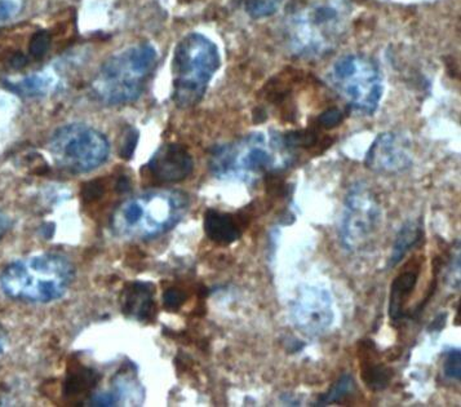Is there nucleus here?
Instances as JSON below:
<instances>
[{
	"label": "nucleus",
	"mask_w": 461,
	"mask_h": 407,
	"mask_svg": "<svg viewBox=\"0 0 461 407\" xmlns=\"http://www.w3.org/2000/svg\"><path fill=\"white\" fill-rule=\"evenodd\" d=\"M352 0H293L285 20L288 49L302 59L334 52L349 31Z\"/></svg>",
	"instance_id": "obj_1"
},
{
	"label": "nucleus",
	"mask_w": 461,
	"mask_h": 407,
	"mask_svg": "<svg viewBox=\"0 0 461 407\" xmlns=\"http://www.w3.org/2000/svg\"><path fill=\"white\" fill-rule=\"evenodd\" d=\"M76 279V267L61 254L32 255L12 261L0 272V290L28 304H49L64 298Z\"/></svg>",
	"instance_id": "obj_2"
},
{
	"label": "nucleus",
	"mask_w": 461,
	"mask_h": 407,
	"mask_svg": "<svg viewBox=\"0 0 461 407\" xmlns=\"http://www.w3.org/2000/svg\"><path fill=\"white\" fill-rule=\"evenodd\" d=\"M189 197L181 190H149L122 202L110 227L119 239L148 240L172 231L189 210Z\"/></svg>",
	"instance_id": "obj_3"
},
{
	"label": "nucleus",
	"mask_w": 461,
	"mask_h": 407,
	"mask_svg": "<svg viewBox=\"0 0 461 407\" xmlns=\"http://www.w3.org/2000/svg\"><path fill=\"white\" fill-rule=\"evenodd\" d=\"M293 153L282 144L281 135L261 132L217 145L211 150L210 169L220 180L252 184L276 169L290 165Z\"/></svg>",
	"instance_id": "obj_4"
},
{
	"label": "nucleus",
	"mask_w": 461,
	"mask_h": 407,
	"mask_svg": "<svg viewBox=\"0 0 461 407\" xmlns=\"http://www.w3.org/2000/svg\"><path fill=\"white\" fill-rule=\"evenodd\" d=\"M158 53L150 43L121 50L101 65L92 83L95 96L106 105L138 100L156 69Z\"/></svg>",
	"instance_id": "obj_5"
},
{
	"label": "nucleus",
	"mask_w": 461,
	"mask_h": 407,
	"mask_svg": "<svg viewBox=\"0 0 461 407\" xmlns=\"http://www.w3.org/2000/svg\"><path fill=\"white\" fill-rule=\"evenodd\" d=\"M220 64L219 49L206 35L190 32L178 41L172 60V99L178 108H194L201 103Z\"/></svg>",
	"instance_id": "obj_6"
},
{
	"label": "nucleus",
	"mask_w": 461,
	"mask_h": 407,
	"mask_svg": "<svg viewBox=\"0 0 461 407\" xmlns=\"http://www.w3.org/2000/svg\"><path fill=\"white\" fill-rule=\"evenodd\" d=\"M330 80L338 94L356 112L374 115L384 95V78L379 64L362 53L339 59L330 73Z\"/></svg>",
	"instance_id": "obj_7"
},
{
	"label": "nucleus",
	"mask_w": 461,
	"mask_h": 407,
	"mask_svg": "<svg viewBox=\"0 0 461 407\" xmlns=\"http://www.w3.org/2000/svg\"><path fill=\"white\" fill-rule=\"evenodd\" d=\"M50 151L59 168L88 174L108 160L110 145L100 131L82 123L67 124L53 133Z\"/></svg>",
	"instance_id": "obj_8"
},
{
	"label": "nucleus",
	"mask_w": 461,
	"mask_h": 407,
	"mask_svg": "<svg viewBox=\"0 0 461 407\" xmlns=\"http://www.w3.org/2000/svg\"><path fill=\"white\" fill-rule=\"evenodd\" d=\"M383 210L370 186L356 183L345 197L339 239L347 251L356 252L371 242L379 231Z\"/></svg>",
	"instance_id": "obj_9"
},
{
	"label": "nucleus",
	"mask_w": 461,
	"mask_h": 407,
	"mask_svg": "<svg viewBox=\"0 0 461 407\" xmlns=\"http://www.w3.org/2000/svg\"><path fill=\"white\" fill-rule=\"evenodd\" d=\"M290 316L294 328L306 337H320L335 321L331 295L326 288L304 285L291 303Z\"/></svg>",
	"instance_id": "obj_10"
},
{
	"label": "nucleus",
	"mask_w": 461,
	"mask_h": 407,
	"mask_svg": "<svg viewBox=\"0 0 461 407\" xmlns=\"http://www.w3.org/2000/svg\"><path fill=\"white\" fill-rule=\"evenodd\" d=\"M412 144L403 133L382 132L366 153V167L375 174L398 175L411 168Z\"/></svg>",
	"instance_id": "obj_11"
},
{
	"label": "nucleus",
	"mask_w": 461,
	"mask_h": 407,
	"mask_svg": "<svg viewBox=\"0 0 461 407\" xmlns=\"http://www.w3.org/2000/svg\"><path fill=\"white\" fill-rule=\"evenodd\" d=\"M148 168L159 183H180L192 175L194 160L184 145L166 144L149 160Z\"/></svg>",
	"instance_id": "obj_12"
},
{
	"label": "nucleus",
	"mask_w": 461,
	"mask_h": 407,
	"mask_svg": "<svg viewBox=\"0 0 461 407\" xmlns=\"http://www.w3.org/2000/svg\"><path fill=\"white\" fill-rule=\"evenodd\" d=\"M122 309L128 317L145 321L154 312V286L149 282L136 281L124 288Z\"/></svg>",
	"instance_id": "obj_13"
},
{
	"label": "nucleus",
	"mask_w": 461,
	"mask_h": 407,
	"mask_svg": "<svg viewBox=\"0 0 461 407\" xmlns=\"http://www.w3.org/2000/svg\"><path fill=\"white\" fill-rule=\"evenodd\" d=\"M419 270H407L401 273L397 278L393 281L391 286V296H389V317L393 322L407 320L406 304L411 298L416 284H418Z\"/></svg>",
	"instance_id": "obj_14"
},
{
	"label": "nucleus",
	"mask_w": 461,
	"mask_h": 407,
	"mask_svg": "<svg viewBox=\"0 0 461 407\" xmlns=\"http://www.w3.org/2000/svg\"><path fill=\"white\" fill-rule=\"evenodd\" d=\"M204 231L208 240L216 245L229 246L237 242L240 237V225L229 213L210 209L204 213Z\"/></svg>",
	"instance_id": "obj_15"
},
{
	"label": "nucleus",
	"mask_w": 461,
	"mask_h": 407,
	"mask_svg": "<svg viewBox=\"0 0 461 407\" xmlns=\"http://www.w3.org/2000/svg\"><path fill=\"white\" fill-rule=\"evenodd\" d=\"M425 239V229L421 219L403 222L393 243L392 254L388 260V269L395 268L406 255L419 248Z\"/></svg>",
	"instance_id": "obj_16"
},
{
	"label": "nucleus",
	"mask_w": 461,
	"mask_h": 407,
	"mask_svg": "<svg viewBox=\"0 0 461 407\" xmlns=\"http://www.w3.org/2000/svg\"><path fill=\"white\" fill-rule=\"evenodd\" d=\"M55 85V77L49 73L32 74V76L16 80V82L14 80V82L7 83L12 91L28 97L43 96Z\"/></svg>",
	"instance_id": "obj_17"
},
{
	"label": "nucleus",
	"mask_w": 461,
	"mask_h": 407,
	"mask_svg": "<svg viewBox=\"0 0 461 407\" xmlns=\"http://www.w3.org/2000/svg\"><path fill=\"white\" fill-rule=\"evenodd\" d=\"M362 380L368 389L374 392L384 391L391 384L393 371L382 362L365 361L362 362Z\"/></svg>",
	"instance_id": "obj_18"
},
{
	"label": "nucleus",
	"mask_w": 461,
	"mask_h": 407,
	"mask_svg": "<svg viewBox=\"0 0 461 407\" xmlns=\"http://www.w3.org/2000/svg\"><path fill=\"white\" fill-rule=\"evenodd\" d=\"M356 389L357 385L356 382H354V377L350 374H344L335 383L334 387H331L327 393L318 398L314 406H329L331 403L343 402L345 398L352 396Z\"/></svg>",
	"instance_id": "obj_19"
},
{
	"label": "nucleus",
	"mask_w": 461,
	"mask_h": 407,
	"mask_svg": "<svg viewBox=\"0 0 461 407\" xmlns=\"http://www.w3.org/2000/svg\"><path fill=\"white\" fill-rule=\"evenodd\" d=\"M285 0H246V11L255 20L273 16L281 8Z\"/></svg>",
	"instance_id": "obj_20"
},
{
	"label": "nucleus",
	"mask_w": 461,
	"mask_h": 407,
	"mask_svg": "<svg viewBox=\"0 0 461 407\" xmlns=\"http://www.w3.org/2000/svg\"><path fill=\"white\" fill-rule=\"evenodd\" d=\"M52 44V35L47 31H38L29 43V53L34 60H41L47 55Z\"/></svg>",
	"instance_id": "obj_21"
},
{
	"label": "nucleus",
	"mask_w": 461,
	"mask_h": 407,
	"mask_svg": "<svg viewBox=\"0 0 461 407\" xmlns=\"http://www.w3.org/2000/svg\"><path fill=\"white\" fill-rule=\"evenodd\" d=\"M443 374L447 379L454 382L461 380V353L459 348H451L445 353L443 362Z\"/></svg>",
	"instance_id": "obj_22"
},
{
	"label": "nucleus",
	"mask_w": 461,
	"mask_h": 407,
	"mask_svg": "<svg viewBox=\"0 0 461 407\" xmlns=\"http://www.w3.org/2000/svg\"><path fill=\"white\" fill-rule=\"evenodd\" d=\"M23 10V0H0V25L16 17Z\"/></svg>",
	"instance_id": "obj_23"
},
{
	"label": "nucleus",
	"mask_w": 461,
	"mask_h": 407,
	"mask_svg": "<svg viewBox=\"0 0 461 407\" xmlns=\"http://www.w3.org/2000/svg\"><path fill=\"white\" fill-rule=\"evenodd\" d=\"M343 112H341V110H339L338 108L327 109L326 112H323L322 114H321V117L318 118L321 126H322L323 129L327 130L338 127L339 124H340L341 122H343Z\"/></svg>",
	"instance_id": "obj_24"
},
{
	"label": "nucleus",
	"mask_w": 461,
	"mask_h": 407,
	"mask_svg": "<svg viewBox=\"0 0 461 407\" xmlns=\"http://www.w3.org/2000/svg\"><path fill=\"white\" fill-rule=\"evenodd\" d=\"M185 302V294L177 288H171V290L166 291L165 294V304L166 308L171 309V311H176Z\"/></svg>",
	"instance_id": "obj_25"
},
{
	"label": "nucleus",
	"mask_w": 461,
	"mask_h": 407,
	"mask_svg": "<svg viewBox=\"0 0 461 407\" xmlns=\"http://www.w3.org/2000/svg\"><path fill=\"white\" fill-rule=\"evenodd\" d=\"M136 144H138V135H136L135 130H131L127 133L126 140H124L123 147H122V157L123 158H130L132 156L133 150H135Z\"/></svg>",
	"instance_id": "obj_26"
},
{
	"label": "nucleus",
	"mask_w": 461,
	"mask_h": 407,
	"mask_svg": "<svg viewBox=\"0 0 461 407\" xmlns=\"http://www.w3.org/2000/svg\"><path fill=\"white\" fill-rule=\"evenodd\" d=\"M11 219L10 216L5 215L3 211H0V242L5 239V234L8 233V231L11 229Z\"/></svg>",
	"instance_id": "obj_27"
},
{
	"label": "nucleus",
	"mask_w": 461,
	"mask_h": 407,
	"mask_svg": "<svg viewBox=\"0 0 461 407\" xmlns=\"http://www.w3.org/2000/svg\"><path fill=\"white\" fill-rule=\"evenodd\" d=\"M8 338L7 332L3 329V326L0 325V356L5 353V348H7Z\"/></svg>",
	"instance_id": "obj_28"
}]
</instances>
